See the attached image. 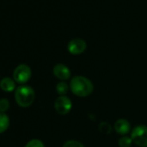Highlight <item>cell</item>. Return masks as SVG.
Listing matches in <instances>:
<instances>
[{
    "instance_id": "1",
    "label": "cell",
    "mask_w": 147,
    "mask_h": 147,
    "mask_svg": "<svg viewBox=\"0 0 147 147\" xmlns=\"http://www.w3.org/2000/svg\"><path fill=\"white\" fill-rule=\"evenodd\" d=\"M70 89L74 94L79 97L88 96L94 90L91 81L84 76H76L70 82Z\"/></svg>"
},
{
    "instance_id": "2",
    "label": "cell",
    "mask_w": 147,
    "mask_h": 147,
    "mask_svg": "<svg viewBox=\"0 0 147 147\" xmlns=\"http://www.w3.org/2000/svg\"><path fill=\"white\" fill-rule=\"evenodd\" d=\"M16 102L22 107H28L32 105L35 100V92L32 88L22 85L15 91Z\"/></svg>"
},
{
    "instance_id": "3",
    "label": "cell",
    "mask_w": 147,
    "mask_h": 147,
    "mask_svg": "<svg viewBox=\"0 0 147 147\" xmlns=\"http://www.w3.org/2000/svg\"><path fill=\"white\" fill-rule=\"evenodd\" d=\"M131 138L137 145L140 147H147V126L139 125L132 129Z\"/></svg>"
},
{
    "instance_id": "4",
    "label": "cell",
    "mask_w": 147,
    "mask_h": 147,
    "mask_svg": "<svg viewBox=\"0 0 147 147\" xmlns=\"http://www.w3.org/2000/svg\"><path fill=\"white\" fill-rule=\"evenodd\" d=\"M31 77V69L26 64L18 65L13 73L14 81L19 84L26 83Z\"/></svg>"
},
{
    "instance_id": "5",
    "label": "cell",
    "mask_w": 147,
    "mask_h": 147,
    "mask_svg": "<svg viewBox=\"0 0 147 147\" xmlns=\"http://www.w3.org/2000/svg\"><path fill=\"white\" fill-rule=\"evenodd\" d=\"M55 108L59 114L64 115L70 112L72 108V102L69 98L65 95L58 97L55 101Z\"/></svg>"
},
{
    "instance_id": "6",
    "label": "cell",
    "mask_w": 147,
    "mask_h": 147,
    "mask_svg": "<svg viewBox=\"0 0 147 147\" xmlns=\"http://www.w3.org/2000/svg\"><path fill=\"white\" fill-rule=\"evenodd\" d=\"M86 49H87L86 42L80 38L73 39L67 44V49L73 55H80L83 53Z\"/></svg>"
},
{
    "instance_id": "7",
    "label": "cell",
    "mask_w": 147,
    "mask_h": 147,
    "mask_svg": "<svg viewBox=\"0 0 147 147\" xmlns=\"http://www.w3.org/2000/svg\"><path fill=\"white\" fill-rule=\"evenodd\" d=\"M53 72H54L55 76L61 81H66V80L69 79V77L71 76L69 68L66 65L61 64V63L56 64L54 67Z\"/></svg>"
},
{
    "instance_id": "8",
    "label": "cell",
    "mask_w": 147,
    "mask_h": 147,
    "mask_svg": "<svg viewBox=\"0 0 147 147\" xmlns=\"http://www.w3.org/2000/svg\"><path fill=\"white\" fill-rule=\"evenodd\" d=\"M114 129L115 131L120 134V135H125L127 134L130 130H131V125L130 123L126 120V119H118L115 124H114Z\"/></svg>"
},
{
    "instance_id": "9",
    "label": "cell",
    "mask_w": 147,
    "mask_h": 147,
    "mask_svg": "<svg viewBox=\"0 0 147 147\" xmlns=\"http://www.w3.org/2000/svg\"><path fill=\"white\" fill-rule=\"evenodd\" d=\"M0 88H1L3 91L7 93H11L15 89H17L15 81L10 77H5L4 79L1 80V82H0Z\"/></svg>"
},
{
    "instance_id": "10",
    "label": "cell",
    "mask_w": 147,
    "mask_h": 147,
    "mask_svg": "<svg viewBox=\"0 0 147 147\" xmlns=\"http://www.w3.org/2000/svg\"><path fill=\"white\" fill-rule=\"evenodd\" d=\"M10 125V119L5 113H0V133L5 132Z\"/></svg>"
},
{
    "instance_id": "11",
    "label": "cell",
    "mask_w": 147,
    "mask_h": 147,
    "mask_svg": "<svg viewBox=\"0 0 147 147\" xmlns=\"http://www.w3.org/2000/svg\"><path fill=\"white\" fill-rule=\"evenodd\" d=\"M56 91H57V93L61 96L65 95L67 93V91H68V86H67V84L66 82H59L57 84V86H56Z\"/></svg>"
},
{
    "instance_id": "12",
    "label": "cell",
    "mask_w": 147,
    "mask_h": 147,
    "mask_svg": "<svg viewBox=\"0 0 147 147\" xmlns=\"http://www.w3.org/2000/svg\"><path fill=\"white\" fill-rule=\"evenodd\" d=\"M131 142H132V140H131V138L125 136V137H122V138H119V147H130Z\"/></svg>"
},
{
    "instance_id": "13",
    "label": "cell",
    "mask_w": 147,
    "mask_h": 147,
    "mask_svg": "<svg viewBox=\"0 0 147 147\" xmlns=\"http://www.w3.org/2000/svg\"><path fill=\"white\" fill-rule=\"evenodd\" d=\"M99 129L102 133H106V134H109L112 131V126L107 122H101L100 124Z\"/></svg>"
},
{
    "instance_id": "14",
    "label": "cell",
    "mask_w": 147,
    "mask_h": 147,
    "mask_svg": "<svg viewBox=\"0 0 147 147\" xmlns=\"http://www.w3.org/2000/svg\"><path fill=\"white\" fill-rule=\"evenodd\" d=\"M10 107V102L7 99L0 100V113H5Z\"/></svg>"
},
{
    "instance_id": "15",
    "label": "cell",
    "mask_w": 147,
    "mask_h": 147,
    "mask_svg": "<svg viewBox=\"0 0 147 147\" xmlns=\"http://www.w3.org/2000/svg\"><path fill=\"white\" fill-rule=\"evenodd\" d=\"M25 147H44V144L39 139H31L27 143Z\"/></svg>"
},
{
    "instance_id": "16",
    "label": "cell",
    "mask_w": 147,
    "mask_h": 147,
    "mask_svg": "<svg viewBox=\"0 0 147 147\" xmlns=\"http://www.w3.org/2000/svg\"><path fill=\"white\" fill-rule=\"evenodd\" d=\"M62 147H84L83 144L76 140H68L67 141Z\"/></svg>"
}]
</instances>
